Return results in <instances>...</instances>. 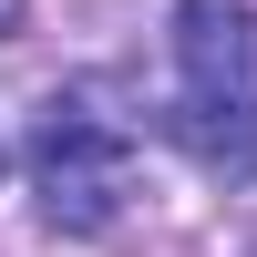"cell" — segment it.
<instances>
[{
  "label": "cell",
  "instance_id": "7a4b0ae2",
  "mask_svg": "<svg viewBox=\"0 0 257 257\" xmlns=\"http://www.w3.org/2000/svg\"><path fill=\"white\" fill-rule=\"evenodd\" d=\"M31 185H41V206H52V226L93 237V226H113L123 196H134V134H123L93 93L41 103V123H31Z\"/></svg>",
  "mask_w": 257,
  "mask_h": 257
},
{
  "label": "cell",
  "instance_id": "6da1fadb",
  "mask_svg": "<svg viewBox=\"0 0 257 257\" xmlns=\"http://www.w3.org/2000/svg\"><path fill=\"white\" fill-rule=\"evenodd\" d=\"M175 144L216 175H257V11L247 0H175Z\"/></svg>",
  "mask_w": 257,
  "mask_h": 257
}]
</instances>
